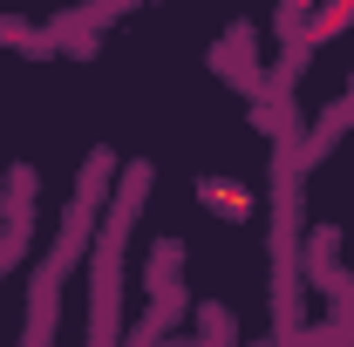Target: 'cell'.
Returning a JSON list of instances; mask_svg holds the SVG:
<instances>
[{
  "mask_svg": "<svg viewBox=\"0 0 354 347\" xmlns=\"http://www.w3.org/2000/svg\"><path fill=\"white\" fill-rule=\"evenodd\" d=\"M205 198H212V212H218V218H245V212H252V198H245L239 184H205Z\"/></svg>",
  "mask_w": 354,
  "mask_h": 347,
  "instance_id": "6da1fadb",
  "label": "cell"
}]
</instances>
